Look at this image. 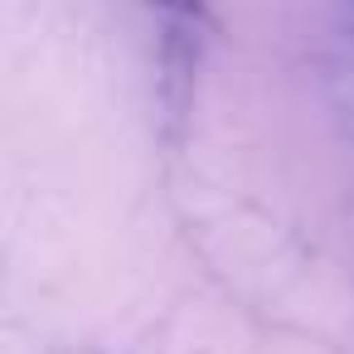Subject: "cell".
<instances>
[{"mask_svg": "<svg viewBox=\"0 0 354 354\" xmlns=\"http://www.w3.org/2000/svg\"><path fill=\"white\" fill-rule=\"evenodd\" d=\"M156 6H180V0H156Z\"/></svg>", "mask_w": 354, "mask_h": 354, "instance_id": "1", "label": "cell"}]
</instances>
